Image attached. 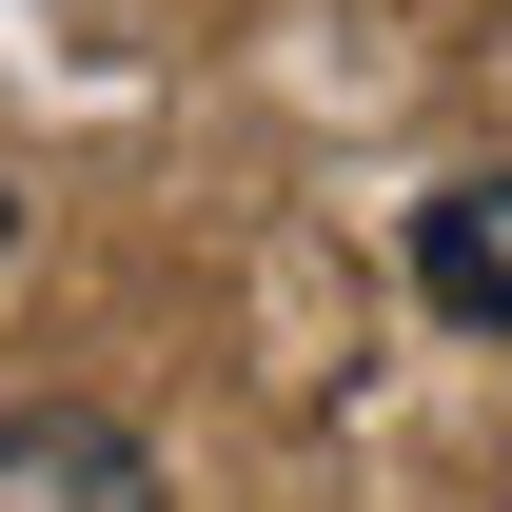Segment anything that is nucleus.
I'll return each mask as SVG.
<instances>
[{
  "mask_svg": "<svg viewBox=\"0 0 512 512\" xmlns=\"http://www.w3.org/2000/svg\"><path fill=\"white\" fill-rule=\"evenodd\" d=\"M414 296L453 335H512V178H434L414 197Z\"/></svg>",
  "mask_w": 512,
  "mask_h": 512,
  "instance_id": "2",
  "label": "nucleus"
},
{
  "mask_svg": "<svg viewBox=\"0 0 512 512\" xmlns=\"http://www.w3.org/2000/svg\"><path fill=\"white\" fill-rule=\"evenodd\" d=\"M0 512H178L119 414H0Z\"/></svg>",
  "mask_w": 512,
  "mask_h": 512,
  "instance_id": "1",
  "label": "nucleus"
}]
</instances>
